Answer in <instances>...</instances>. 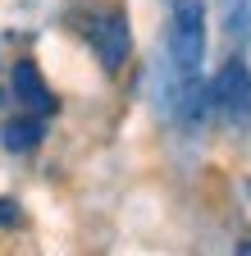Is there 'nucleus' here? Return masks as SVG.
I'll return each instance as SVG.
<instances>
[{
	"mask_svg": "<svg viewBox=\"0 0 251 256\" xmlns=\"http://www.w3.org/2000/svg\"><path fill=\"white\" fill-rule=\"evenodd\" d=\"M229 37L233 42L251 37V0H229Z\"/></svg>",
	"mask_w": 251,
	"mask_h": 256,
	"instance_id": "obj_6",
	"label": "nucleus"
},
{
	"mask_svg": "<svg viewBox=\"0 0 251 256\" xmlns=\"http://www.w3.org/2000/svg\"><path fill=\"white\" fill-rule=\"evenodd\" d=\"M23 215H18V206L14 202H0V229H9V224H18Z\"/></svg>",
	"mask_w": 251,
	"mask_h": 256,
	"instance_id": "obj_7",
	"label": "nucleus"
},
{
	"mask_svg": "<svg viewBox=\"0 0 251 256\" xmlns=\"http://www.w3.org/2000/svg\"><path fill=\"white\" fill-rule=\"evenodd\" d=\"M169 60L183 78L201 74V60H206V10L201 0H174V14H169Z\"/></svg>",
	"mask_w": 251,
	"mask_h": 256,
	"instance_id": "obj_1",
	"label": "nucleus"
},
{
	"mask_svg": "<svg viewBox=\"0 0 251 256\" xmlns=\"http://www.w3.org/2000/svg\"><path fill=\"white\" fill-rule=\"evenodd\" d=\"M210 96H215V110L233 128H251V69L242 60H229L224 69L215 74Z\"/></svg>",
	"mask_w": 251,
	"mask_h": 256,
	"instance_id": "obj_2",
	"label": "nucleus"
},
{
	"mask_svg": "<svg viewBox=\"0 0 251 256\" xmlns=\"http://www.w3.org/2000/svg\"><path fill=\"white\" fill-rule=\"evenodd\" d=\"M9 87H14V101H18L27 114H50V110H55V96H50V87H46V78L37 74L32 60H18L14 69H9Z\"/></svg>",
	"mask_w": 251,
	"mask_h": 256,
	"instance_id": "obj_4",
	"label": "nucleus"
},
{
	"mask_svg": "<svg viewBox=\"0 0 251 256\" xmlns=\"http://www.w3.org/2000/svg\"><path fill=\"white\" fill-rule=\"evenodd\" d=\"M41 138H46V114H23V119H5L0 124V146L14 151V156L41 146Z\"/></svg>",
	"mask_w": 251,
	"mask_h": 256,
	"instance_id": "obj_5",
	"label": "nucleus"
},
{
	"mask_svg": "<svg viewBox=\"0 0 251 256\" xmlns=\"http://www.w3.org/2000/svg\"><path fill=\"white\" fill-rule=\"evenodd\" d=\"M87 37H91V46H96V60L110 74L123 69V60H128V50H133V32H128V23H123V14H114V10L101 14L87 28Z\"/></svg>",
	"mask_w": 251,
	"mask_h": 256,
	"instance_id": "obj_3",
	"label": "nucleus"
}]
</instances>
